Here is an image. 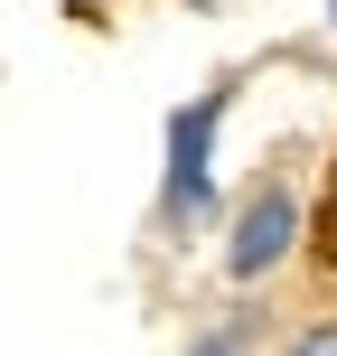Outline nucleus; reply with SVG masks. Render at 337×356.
<instances>
[{
	"mask_svg": "<svg viewBox=\"0 0 337 356\" xmlns=\"http://www.w3.org/2000/svg\"><path fill=\"white\" fill-rule=\"evenodd\" d=\"M188 10H225V0H188Z\"/></svg>",
	"mask_w": 337,
	"mask_h": 356,
	"instance_id": "nucleus-5",
	"label": "nucleus"
},
{
	"mask_svg": "<svg viewBox=\"0 0 337 356\" xmlns=\"http://www.w3.org/2000/svg\"><path fill=\"white\" fill-rule=\"evenodd\" d=\"M188 356H234V328H206V338H197Z\"/></svg>",
	"mask_w": 337,
	"mask_h": 356,
	"instance_id": "nucleus-3",
	"label": "nucleus"
},
{
	"mask_svg": "<svg viewBox=\"0 0 337 356\" xmlns=\"http://www.w3.org/2000/svg\"><path fill=\"white\" fill-rule=\"evenodd\" d=\"M290 244H300V197L272 178V188H253L244 207H234V234H225V282H263V272L290 263Z\"/></svg>",
	"mask_w": 337,
	"mask_h": 356,
	"instance_id": "nucleus-2",
	"label": "nucleus"
},
{
	"mask_svg": "<svg viewBox=\"0 0 337 356\" xmlns=\"http://www.w3.org/2000/svg\"><path fill=\"white\" fill-rule=\"evenodd\" d=\"M290 356H337V328H309V338L290 347Z\"/></svg>",
	"mask_w": 337,
	"mask_h": 356,
	"instance_id": "nucleus-4",
	"label": "nucleus"
},
{
	"mask_svg": "<svg viewBox=\"0 0 337 356\" xmlns=\"http://www.w3.org/2000/svg\"><path fill=\"white\" fill-rule=\"evenodd\" d=\"M328 19H337V0H328Z\"/></svg>",
	"mask_w": 337,
	"mask_h": 356,
	"instance_id": "nucleus-6",
	"label": "nucleus"
},
{
	"mask_svg": "<svg viewBox=\"0 0 337 356\" xmlns=\"http://www.w3.org/2000/svg\"><path fill=\"white\" fill-rule=\"evenodd\" d=\"M225 104H234V94L215 85V94H197V104L169 113V188H160V216H169V225H197V216L215 207L206 169H215V122H225Z\"/></svg>",
	"mask_w": 337,
	"mask_h": 356,
	"instance_id": "nucleus-1",
	"label": "nucleus"
}]
</instances>
